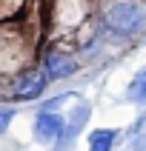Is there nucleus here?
<instances>
[{
	"mask_svg": "<svg viewBox=\"0 0 146 151\" xmlns=\"http://www.w3.org/2000/svg\"><path fill=\"white\" fill-rule=\"evenodd\" d=\"M146 23L143 9L135 0H118L106 9V26L118 34H137Z\"/></svg>",
	"mask_w": 146,
	"mask_h": 151,
	"instance_id": "nucleus-1",
	"label": "nucleus"
},
{
	"mask_svg": "<svg viewBox=\"0 0 146 151\" xmlns=\"http://www.w3.org/2000/svg\"><path fill=\"white\" fill-rule=\"evenodd\" d=\"M46 83H49L46 71H40V68H26L23 74L15 80V86H12V97L15 100H37L46 91Z\"/></svg>",
	"mask_w": 146,
	"mask_h": 151,
	"instance_id": "nucleus-2",
	"label": "nucleus"
},
{
	"mask_svg": "<svg viewBox=\"0 0 146 151\" xmlns=\"http://www.w3.org/2000/svg\"><path fill=\"white\" fill-rule=\"evenodd\" d=\"M63 117L54 114V111H40L37 120H34V137L40 140V143H52V140H57L63 134Z\"/></svg>",
	"mask_w": 146,
	"mask_h": 151,
	"instance_id": "nucleus-3",
	"label": "nucleus"
},
{
	"mask_svg": "<svg viewBox=\"0 0 146 151\" xmlns=\"http://www.w3.org/2000/svg\"><path fill=\"white\" fill-rule=\"evenodd\" d=\"M43 71H46L49 80H63L75 71V60L69 54H60V51H49L43 57Z\"/></svg>",
	"mask_w": 146,
	"mask_h": 151,
	"instance_id": "nucleus-4",
	"label": "nucleus"
},
{
	"mask_svg": "<svg viewBox=\"0 0 146 151\" xmlns=\"http://www.w3.org/2000/svg\"><path fill=\"white\" fill-rule=\"evenodd\" d=\"M118 140V131L115 128H97L89 134V151H109Z\"/></svg>",
	"mask_w": 146,
	"mask_h": 151,
	"instance_id": "nucleus-5",
	"label": "nucleus"
},
{
	"mask_svg": "<svg viewBox=\"0 0 146 151\" xmlns=\"http://www.w3.org/2000/svg\"><path fill=\"white\" fill-rule=\"evenodd\" d=\"M129 100H135V103L146 100V68H140V71L135 74V80H132V86H129Z\"/></svg>",
	"mask_w": 146,
	"mask_h": 151,
	"instance_id": "nucleus-6",
	"label": "nucleus"
},
{
	"mask_svg": "<svg viewBox=\"0 0 146 151\" xmlns=\"http://www.w3.org/2000/svg\"><path fill=\"white\" fill-rule=\"evenodd\" d=\"M12 117H15V109H0V134H3V131L9 128Z\"/></svg>",
	"mask_w": 146,
	"mask_h": 151,
	"instance_id": "nucleus-7",
	"label": "nucleus"
}]
</instances>
